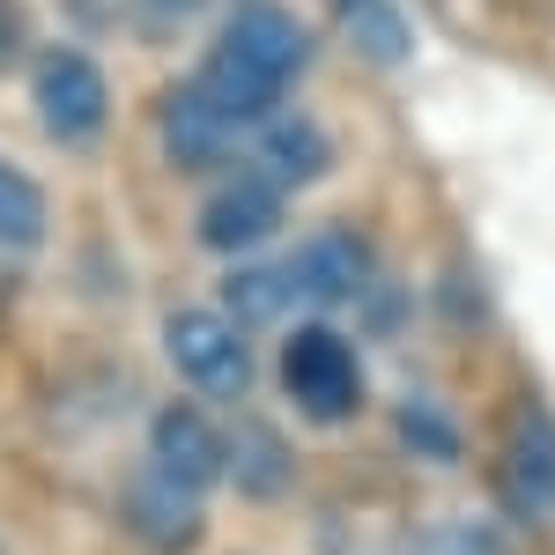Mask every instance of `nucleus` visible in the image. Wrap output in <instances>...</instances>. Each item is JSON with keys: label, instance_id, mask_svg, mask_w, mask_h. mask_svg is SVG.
I'll use <instances>...</instances> for the list:
<instances>
[{"label": "nucleus", "instance_id": "f3484780", "mask_svg": "<svg viewBox=\"0 0 555 555\" xmlns=\"http://www.w3.org/2000/svg\"><path fill=\"white\" fill-rule=\"evenodd\" d=\"M392 429H400V444H408L415 460H437V467H452V460H460V423H452L437 400H400Z\"/></svg>", "mask_w": 555, "mask_h": 555}, {"label": "nucleus", "instance_id": "39448f33", "mask_svg": "<svg viewBox=\"0 0 555 555\" xmlns=\"http://www.w3.org/2000/svg\"><path fill=\"white\" fill-rule=\"evenodd\" d=\"M149 467L178 489H193V496H208L230 481V429L193 400H164L149 415Z\"/></svg>", "mask_w": 555, "mask_h": 555}, {"label": "nucleus", "instance_id": "f8f14e48", "mask_svg": "<svg viewBox=\"0 0 555 555\" xmlns=\"http://www.w3.org/2000/svg\"><path fill=\"white\" fill-rule=\"evenodd\" d=\"M230 481H237V496H259V504L289 496V489H297V452H289V437L274 423H259V415H237V423H230Z\"/></svg>", "mask_w": 555, "mask_h": 555}, {"label": "nucleus", "instance_id": "a211bd4d", "mask_svg": "<svg viewBox=\"0 0 555 555\" xmlns=\"http://www.w3.org/2000/svg\"><path fill=\"white\" fill-rule=\"evenodd\" d=\"M437 555H504V541H496L489 526H467V518H460V526L437 533Z\"/></svg>", "mask_w": 555, "mask_h": 555}, {"label": "nucleus", "instance_id": "9b49d317", "mask_svg": "<svg viewBox=\"0 0 555 555\" xmlns=\"http://www.w3.org/2000/svg\"><path fill=\"white\" fill-rule=\"evenodd\" d=\"M253 171H267L282 193L289 185H319V178L334 171V141H326V127L311 112H274V119H259Z\"/></svg>", "mask_w": 555, "mask_h": 555}, {"label": "nucleus", "instance_id": "1a4fd4ad", "mask_svg": "<svg viewBox=\"0 0 555 555\" xmlns=\"http://www.w3.org/2000/svg\"><path fill=\"white\" fill-rule=\"evenodd\" d=\"M119 526H127L149 555H193V548H201V533H208L201 496L178 489V481H164L156 467L133 474L127 489H119Z\"/></svg>", "mask_w": 555, "mask_h": 555}, {"label": "nucleus", "instance_id": "20e7f679", "mask_svg": "<svg viewBox=\"0 0 555 555\" xmlns=\"http://www.w3.org/2000/svg\"><path fill=\"white\" fill-rule=\"evenodd\" d=\"M496 504L518 526H541L555 518V415L541 400H518L504 444H496Z\"/></svg>", "mask_w": 555, "mask_h": 555}, {"label": "nucleus", "instance_id": "ddd939ff", "mask_svg": "<svg viewBox=\"0 0 555 555\" xmlns=\"http://www.w3.org/2000/svg\"><path fill=\"white\" fill-rule=\"evenodd\" d=\"M193 89H201V96H208V104H215V112H222L237 133L282 112V82H267L259 67H245V60H237V52H222V44H208V60H201Z\"/></svg>", "mask_w": 555, "mask_h": 555}, {"label": "nucleus", "instance_id": "7ed1b4c3", "mask_svg": "<svg viewBox=\"0 0 555 555\" xmlns=\"http://www.w3.org/2000/svg\"><path fill=\"white\" fill-rule=\"evenodd\" d=\"M30 104H38V127L60 149H89L104 133V119H112V82H104V67L89 52L44 44L38 67H30Z\"/></svg>", "mask_w": 555, "mask_h": 555}, {"label": "nucleus", "instance_id": "0eeeda50", "mask_svg": "<svg viewBox=\"0 0 555 555\" xmlns=\"http://www.w3.org/2000/svg\"><path fill=\"white\" fill-rule=\"evenodd\" d=\"M289 274H297V304L341 311V304H363L378 289V253H371L363 230L326 222V230H311L297 253H289Z\"/></svg>", "mask_w": 555, "mask_h": 555}, {"label": "nucleus", "instance_id": "9d476101", "mask_svg": "<svg viewBox=\"0 0 555 555\" xmlns=\"http://www.w3.org/2000/svg\"><path fill=\"white\" fill-rule=\"evenodd\" d=\"M156 141H164V156H171V171L201 178V171H222L230 156H237V127L215 112L201 89H164V104H156Z\"/></svg>", "mask_w": 555, "mask_h": 555}, {"label": "nucleus", "instance_id": "423d86ee", "mask_svg": "<svg viewBox=\"0 0 555 555\" xmlns=\"http://www.w3.org/2000/svg\"><path fill=\"white\" fill-rule=\"evenodd\" d=\"M282 215H289V201H282V185L267 171H222L208 185L201 215H193V237L222 259H245L282 230Z\"/></svg>", "mask_w": 555, "mask_h": 555}, {"label": "nucleus", "instance_id": "4468645a", "mask_svg": "<svg viewBox=\"0 0 555 555\" xmlns=\"http://www.w3.org/2000/svg\"><path fill=\"white\" fill-rule=\"evenodd\" d=\"M334 8V30H341L371 67H408L415 60V23L392 8V0H326Z\"/></svg>", "mask_w": 555, "mask_h": 555}, {"label": "nucleus", "instance_id": "2eb2a0df", "mask_svg": "<svg viewBox=\"0 0 555 555\" xmlns=\"http://www.w3.org/2000/svg\"><path fill=\"white\" fill-rule=\"evenodd\" d=\"M289 304H297L289 259H282V267H230V282H222V311H230L245 334H253V326H282Z\"/></svg>", "mask_w": 555, "mask_h": 555}, {"label": "nucleus", "instance_id": "f257e3e1", "mask_svg": "<svg viewBox=\"0 0 555 555\" xmlns=\"http://www.w3.org/2000/svg\"><path fill=\"white\" fill-rule=\"evenodd\" d=\"M282 392L297 400L304 423L319 429H341L363 415V356H356V341H348L341 326H326V319H311V326H297L289 341H282Z\"/></svg>", "mask_w": 555, "mask_h": 555}, {"label": "nucleus", "instance_id": "f03ea898", "mask_svg": "<svg viewBox=\"0 0 555 555\" xmlns=\"http://www.w3.org/2000/svg\"><path fill=\"white\" fill-rule=\"evenodd\" d=\"M164 356L201 400H245L253 392V341L230 311H208V304L171 311L164 319Z\"/></svg>", "mask_w": 555, "mask_h": 555}, {"label": "nucleus", "instance_id": "6ab92c4d", "mask_svg": "<svg viewBox=\"0 0 555 555\" xmlns=\"http://www.w3.org/2000/svg\"><path fill=\"white\" fill-rule=\"evenodd\" d=\"M23 44H30V15H23V0H0V67H15Z\"/></svg>", "mask_w": 555, "mask_h": 555}, {"label": "nucleus", "instance_id": "dca6fc26", "mask_svg": "<svg viewBox=\"0 0 555 555\" xmlns=\"http://www.w3.org/2000/svg\"><path fill=\"white\" fill-rule=\"evenodd\" d=\"M52 208H44V185L15 164H0V253H38Z\"/></svg>", "mask_w": 555, "mask_h": 555}, {"label": "nucleus", "instance_id": "6e6552de", "mask_svg": "<svg viewBox=\"0 0 555 555\" xmlns=\"http://www.w3.org/2000/svg\"><path fill=\"white\" fill-rule=\"evenodd\" d=\"M215 44L237 52L245 67H259L267 82H282V89L311 67V30H304L282 0H237V8L222 15V38H215Z\"/></svg>", "mask_w": 555, "mask_h": 555}]
</instances>
